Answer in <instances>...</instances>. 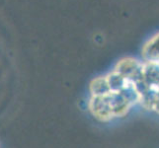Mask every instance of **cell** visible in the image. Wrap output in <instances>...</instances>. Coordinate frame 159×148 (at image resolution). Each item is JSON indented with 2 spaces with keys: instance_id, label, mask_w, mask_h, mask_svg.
<instances>
[{
  "instance_id": "7",
  "label": "cell",
  "mask_w": 159,
  "mask_h": 148,
  "mask_svg": "<svg viewBox=\"0 0 159 148\" xmlns=\"http://www.w3.org/2000/svg\"><path fill=\"white\" fill-rule=\"evenodd\" d=\"M156 101H157L156 87H149V88L147 89V91L141 95L139 103L145 110L153 111V110H154V107H155Z\"/></svg>"
},
{
  "instance_id": "3",
  "label": "cell",
  "mask_w": 159,
  "mask_h": 148,
  "mask_svg": "<svg viewBox=\"0 0 159 148\" xmlns=\"http://www.w3.org/2000/svg\"><path fill=\"white\" fill-rule=\"evenodd\" d=\"M107 98L114 118H123L129 113L131 105L120 92H110Z\"/></svg>"
},
{
  "instance_id": "9",
  "label": "cell",
  "mask_w": 159,
  "mask_h": 148,
  "mask_svg": "<svg viewBox=\"0 0 159 148\" xmlns=\"http://www.w3.org/2000/svg\"><path fill=\"white\" fill-rule=\"evenodd\" d=\"M120 93L127 99L131 106L136 103H139L140 101V94L136 90L134 83H131L129 80H127V83L124 86V88L120 91Z\"/></svg>"
},
{
  "instance_id": "10",
  "label": "cell",
  "mask_w": 159,
  "mask_h": 148,
  "mask_svg": "<svg viewBox=\"0 0 159 148\" xmlns=\"http://www.w3.org/2000/svg\"><path fill=\"white\" fill-rule=\"evenodd\" d=\"M153 111L156 112L157 114H159V101H157V102H156L155 107H154V110H153Z\"/></svg>"
},
{
  "instance_id": "5",
  "label": "cell",
  "mask_w": 159,
  "mask_h": 148,
  "mask_svg": "<svg viewBox=\"0 0 159 148\" xmlns=\"http://www.w3.org/2000/svg\"><path fill=\"white\" fill-rule=\"evenodd\" d=\"M142 56L146 61L159 62V34L145 43L142 49Z\"/></svg>"
},
{
  "instance_id": "6",
  "label": "cell",
  "mask_w": 159,
  "mask_h": 148,
  "mask_svg": "<svg viewBox=\"0 0 159 148\" xmlns=\"http://www.w3.org/2000/svg\"><path fill=\"white\" fill-rule=\"evenodd\" d=\"M89 89L92 96H106L111 92L106 76H99L93 79L90 83Z\"/></svg>"
},
{
  "instance_id": "4",
  "label": "cell",
  "mask_w": 159,
  "mask_h": 148,
  "mask_svg": "<svg viewBox=\"0 0 159 148\" xmlns=\"http://www.w3.org/2000/svg\"><path fill=\"white\" fill-rule=\"evenodd\" d=\"M144 80L149 87L159 86V62L146 61L142 64Z\"/></svg>"
},
{
  "instance_id": "8",
  "label": "cell",
  "mask_w": 159,
  "mask_h": 148,
  "mask_svg": "<svg viewBox=\"0 0 159 148\" xmlns=\"http://www.w3.org/2000/svg\"><path fill=\"white\" fill-rule=\"evenodd\" d=\"M106 79L111 92H120L127 83V79L115 70L106 76Z\"/></svg>"
},
{
  "instance_id": "1",
  "label": "cell",
  "mask_w": 159,
  "mask_h": 148,
  "mask_svg": "<svg viewBox=\"0 0 159 148\" xmlns=\"http://www.w3.org/2000/svg\"><path fill=\"white\" fill-rule=\"evenodd\" d=\"M92 116L101 122H109L114 119L113 113L106 96H91L88 103Z\"/></svg>"
},
{
  "instance_id": "2",
  "label": "cell",
  "mask_w": 159,
  "mask_h": 148,
  "mask_svg": "<svg viewBox=\"0 0 159 148\" xmlns=\"http://www.w3.org/2000/svg\"><path fill=\"white\" fill-rule=\"evenodd\" d=\"M114 70L124 76L127 80L130 81L142 71V64L135 58L125 57L116 64Z\"/></svg>"
}]
</instances>
